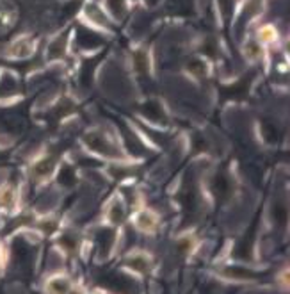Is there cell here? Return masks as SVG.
Returning <instances> with one entry per match:
<instances>
[{"mask_svg":"<svg viewBox=\"0 0 290 294\" xmlns=\"http://www.w3.org/2000/svg\"><path fill=\"white\" fill-rule=\"evenodd\" d=\"M134 223L137 227L144 230V232H153L157 225H159V217L155 216L153 212L150 211H142V212H137V216L134 217Z\"/></svg>","mask_w":290,"mask_h":294,"instance_id":"obj_1","label":"cell"},{"mask_svg":"<svg viewBox=\"0 0 290 294\" xmlns=\"http://www.w3.org/2000/svg\"><path fill=\"white\" fill-rule=\"evenodd\" d=\"M46 291H48V294H68L71 291V283L64 277H54L48 280Z\"/></svg>","mask_w":290,"mask_h":294,"instance_id":"obj_2","label":"cell"},{"mask_svg":"<svg viewBox=\"0 0 290 294\" xmlns=\"http://www.w3.org/2000/svg\"><path fill=\"white\" fill-rule=\"evenodd\" d=\"M15 201V191L13 187H4L0 191V203L4 207H11Z\"/></svg>","mask_w":290,"mask_h":294,"instance_id":"obj_3","label":"cell"},{"mask_svg":"<svg viewBox=\"0 0 290 294\" xmlns=\"http://www.w3.org/2000/svg\"><path fill=\"white\" fill-rule=\"evenodd\" d=\"M0 262H2V251H0Z\"/></svg>","mask_w":290,"mask_h":294,"instance_id":"obj_4","label":"cell"}]
</instances>
